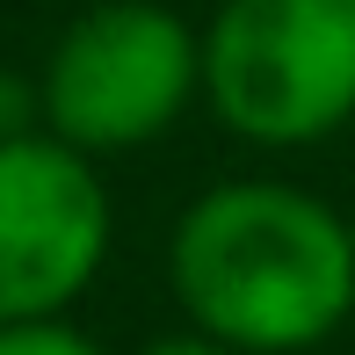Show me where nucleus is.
<instances>
[{
	"label": "nucleus",
	"instance_id": "1",
	"mask_svg": "<svg viewBox=\"0 0 355 355\" xmlns=\"http://www.w3.org/2000/svg\"><path fill=\"white\" fill-rule=\"evenodd\" d=\"M167 283L196 334L239 355H297L355 312V232L290 182H218L174 218Z\"/></svg>",
	"mask_w": 355,
	"mask_h": 355
},
{
	"label": "nucleus",
	"instance_id": "2",
	"mask_svg": "<svg viewBox=\"0 0 355 355\" xmlns=\"http://www.w3.org/2000/svg\"><path fill=\"white\" fill-rule=\"evenodd\" d=\"M203 102L261 153L334 138L355 116V0H225L203 29Z\"/></svg>",
	"mask_w": 355,
	"mask_h": 355
},
{
	"label": "nucleus",
	"instance_id": "3",
	"mask_svg": "<svg viewBox=\"0 0 355 355\" xmlns=\"http://www.w3.org/2000/svg\"><path fill=\"white\" fill-rule=\"evenodd\" d=\"M44 131L73 153L109 159L167 138L203 94V37L159 0H94L58 29L37 73Z\"/></svg>",
	"mask_w": 355,
	"mask_h": 355
},
{
	"label": "nucleus",
	"instance_id": "4",
	"mask_svg": "<svg viewBox=\"0 0 355 355\" xmlns=\"http://www.w3.org/2000/svg\"><path fill=\"white\" fill-rule=\"evenodd\" d=\"M109 189L87 153L29 131L0 138V327L66 319L109 261Z\"/></svg>",
	"mask_w": 355,
	"mask_h": 355
},
{
	"label": "nucleus",
	"instance_id": "5",
	"mask_svg": "<svg viewBox=\"0 0 355 355\" xmlns=\"http://www.w3.org/2000/svg\"><path fill=\"white\" fill-rule=\"evenodd\" d=\"M0 355H102L73 319H15L0 327Z\"/></svg>",
	"mask_w": 355,
	"mask_h": 355
},
{
	"label": "nucleus",
	"instance_id": "6",
	"mask_svg": "<svg viewBox=\"0 0 355 355\" xmlns=\"http://www.w3.org/2000/svg\"><path fill=\"white\" fill-rule=\"evenodd\" d=\"M29 131H44V87L29 73L0 66V138H29Z\"/></svg>",
	"mask_w": 355,
	"mask_h": 355
},
{
	"label": "nucleus",
	"instance_id": "7",
	"mask_svg": "<svg viewBox=\"0 0 355 355\" xmlns=\"http://www.w3.org/2000/svg\"><path fill=\"white\" fill-rule=\"evenodd\" d=\"M138 355H239V348H225V341H211V334H159V341H145Z\"/></svg>",
	"mask_w": 355,
	"mask_h": 355
},
{
	"label": "nucleus",
	"instance_id": "8",
	"mask_svg": "<svg viewBox=\"0 0 355 355\" xmlns=\"http://www.w3.org/2000/svg\"><path fill=\"white\" fill-rule=\"evenodd\" d=\"M348 232H355V218H348Z\"/></svg>",
	"mask_w": 355,
	"mask_h": 355
}]
</instances>
